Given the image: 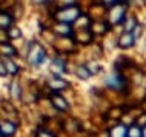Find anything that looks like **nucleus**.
Masks as SVG:
<instances>
[{"label": "nucleus", "mask_w": 146, "mask_h": 137, "mask_svg": "<svg viewBox=\"0 0 146 137\" xmlns=\"http://www.w3.org/2000/svg\"><path fill=\"white\" fill-rule=\"evenodd\" d=\"M49 85H51L54 89H60V88H65V86H66V83H65V82H62L58 77H54V80H51Z\"/></svg>", "instance_id": "9"}, {"label": "nucleus", "mask_w": 146, "mask_h": 137, "mask_svg": "<svg viewBox=\"0 0 146 137\" xmlns=\"http://www.w3.org/2000/svg\"><path fill=\"white\" fill-rule=\"evenodd\" d=\"M141 134H143V132H141L140 128H137V126H132L131 130H128V137H141Z\"/></svg>", "instance_id": "10"}, {"label": "nucleus", "mask_w": 146, "mask_h": 137, "mask_svg": "<svg viewBox=\"0 0 146 137\" xmlns=\"http://www.w3.org/2000/svg\"><path fill=\"white\" fill-rule=\"evenodd\" d=\"M2 51H3V54H6V56H14V53H15V51L8 45H2Z\"/></svg>", "instance_id": "14"}, {"label": "nucleus", "mask_w": 146, "mask_h": 137, "mask_svg": "<svg viewBox=\"0 0 146 137\" xmlns=\"http://www.w3.org/2000/svg\"><path fill=\"white\" fill-rule=\"evenodd\" d=\"M52 102H54V105H56V106H57L58 109H66V108H68L66 102L63 100L60 96H57V94H56V96H52Z\"/></svg>", "instance_id": "6"}, {"label": "nucleus", "mask_w": 146, "mask_h": 137, "mask_svg": "<svg viewBox=\"0 0 146 137\" xmlns=\"http://www.w3.org/2000/svg\"><path fill=\"white\" fill-rule=\"evenodd\" d=\"M143 136H145V137H146V130H145V131H143Z\"/></svg>", "instance_id": "19"}, {"label": "nucleus", "mask_w": 146, "mask_h": 137, "mask_svg": "<svg viewBox=\"0 0 146 137\" xmlns=\"http://www.w3.org/2000/svg\"><path fill=\"white\" fill-rule=\"evenodd\" d=\"M105 2H108V3H112V2H114V0H105Z\"/></svg>", "instance_id": "18"}, {"label": "nucleus", "mask_w": 146, "mask_h": 137, "mask_svg": "<svg viewBox=\"0 0 146 137\" xmlns=\"http://www.w3.org/2000/svg\"><path fill=\"white\" fill-rule=\"evenodd\" d=\"M78 14H80V11H78L77 6H68V8H65V9H62L60 13H58V19L65 23L66 22L71 23L78 17Z\"/></svg>", "instance_id": "1"}, {"label": "nucleus", "mask_w": 146, "mask_h": 137, "mask_svg": "<svg viewBox=\"0 0 146 137\" xmlns=\"http://www.w3.org/2000/svg\"><path fill=\"white\" fill-rule=\"evenodd\" d=\"M52 66H56V69H57L58 72H62L63 69H65V68H63V66H65V63H63L62 60H58V59H56V60H54V63H52Z\"/></svg>", "instance_id": "13"}, {"label": "nucleus", "mask_w": 146, "mask_h": 137, "mask_svg": "<svg viewBox=\"0 0 146 137\" xmlns=\"http://www.w3.org/2000/svg\"><path fill=\"white\" fill-rule=\"evenodd\" d=\"M111 137H128V130L123 126H115L111 131Z\"/></svg>", "instance_id": "5"}, {"label": "nucleus", "mask_w": 146, "mask_h": 137, "mask_svg": "<svg viewBox=\"0 0 146 137\" xmlns=\"http://www.w3.org/2000/svg\"><path fill=\"white\" fill-rule=\"evenodd\" d=\"M9 36H11V37H20L22 33H20L19 29H14V31H11V33H9Z\"/></svg>", "instance_id": "16"}, {"label": "nucleus", "mask_w": 146, "mask_h": 137, "mask_svg": "<svg viewBox=\"0 0 146 137\" xmlns=\"http://www.w3.org/2000/svg\"><path fill=\"white\" fill-rule=\"evenodd\" d=\"M34 3H40V2H45V0H33Z\"/></svg>", "instance_id": "17"}, {"label": "nucleus", "mask_w": 146, "mask_h": 137, "mask_svg": "<svg viewBox=\"0 0 146 137\" xmlns=\"http://www.w3.org/2000/svg\"><path fill=\"white\" fill-rule=\"evenodd\" d=\"M5 62V65L8 66V71H9L11 74H15L17 72V68H15V65L13 63V62H9V60H3Z\"/></svg>", "instance_id": "12"}, {"label": "nucleus", "mask_w": 146, "mask_h": 137, "mask_svg": "<svg viewBox=\"0 0 146 137\" xmlns=\"http://www.w3.org/2000/svg\"><path fill=\"white\" fill-rule=\"evenodd\" d=\"M13 96L14 97H20V88H19V85L15 83H13Z\"/></svg>", "instance_id": "15"}, {"label": "nucleus", "mask_w": 146, "mask_h": 137, "mask_svg": "<svg viewBox=\"0 0 146 137\" xmlns=\"http://www.w3.org/2000/svg\"><path fill=\"white\" fill-rule=\"evenodd\" d=\"M77 76L80 77V79H83V80H86V79H89V76H91V71L86 66H78L77 68Z\"/></svg>", "instance_id": "7"}, {"label": "nucleus", "mask_w": 146, "mask_h": 137, "mask_svg": "<svg viewBox=\"0 0 146 137\" xmlns=\"http://www.w3.org/2000/svg\"><path fill=\"white\" fill-rule=\"evenodd\" d=\"M9 15H6L5 13L2 14V29H6L8 28V25H9Z\"/></svg>", "instance_id": "11"}, {"label": "nucleus", "mask_w": 146, "mask_h": 137, "mask_svg": "<svg viewBox=\"0 0 146 137\" xmlns=\"http://www.w3.org/2000/svg\"><path fill=\"white\" fill-rule=\"evenodd\" d=\"M134 42H135L134 34L132 33H126L125 36L120 39V43H118V46H120V48H129V46L134 45Z\"/></svg>", "instance_id": "3"}, {"label": "nucleus", "mask_w": 146, "mask_h": 137, "mask_svg": "<svg viewBox=\"0 0 146 137\" xmlns=\"http://www.w3.org/2000/svg\"><path fill=\"white\" fill-rule=\"evenodd\" d=\"M33 49H34V53L29 54V62L33 65H40L45 60V51L37 45H33Z\"/></svg>", "instance_id": "2"}, {"label": "nucleus", "mask_w": 146, "mask_h": 137, "mask_svg": "<svg viewBox=\"0 0 146 137\" xmlns=\"http://www.w3.org/2000/svg\"><path fill=\"white\" fill-rule=\"evenodd\" d=\"M14 132H15V126L13 123H9V122H3L2 123V137L11 136V134H14Z\"/></svg>", "instance_id": "4"}, {"label": "nucleus", "mask_w": 146, "mask_h": 137, "mask_svg": "<svg viewBox=\"0 0 146 137\" xmlns=\"http://www.w3.org/2000/svg\"><path fill=\"white\" fill-rule=\"evenodd\" d=\"M106 83H108L109 86H112V88H120L121 86V85H120V77H118V76L108 77V79H106Z\"/></svg>", "instance_id": "8"}]
</instances>
